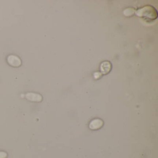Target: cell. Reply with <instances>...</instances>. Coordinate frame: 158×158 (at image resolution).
I'll list each match as a JSON object with an SVG mask.
<instances>
[{
  "mask_svg": "<svg viewBox=\"0 0 158 158\" xmlns=\"http://www.w3.org/2000/svg\"><path fill=\"white\" fill-rule=\"evenodd\" d=\"M135 13L139 17L148 21H154L158 15L157 10L151 5H147L139 9Z\"/></svg>",
  "mask_w": 158,
  "mask_h": 158,
  "instance_id": "obj_1",
  "label": "cell"
},
{
  "mask_svg": "<svg viewBox=\"0 0 158 158\" xmlns=\"http://www.w3.org/2000/svg\"><path fill=\"white\" fill-rule=\"evenodd\" d=\"M111 63L110 61H105L102 62L100 65V70L102 75H107L112 70Z\"/></svg>",
  "mask_w": 158,
  "mask_h": 158,
  "instance_id": "obj_2",
  "label": "cell"
},
{
  "mask_svg": "<svg viewBox=\"0 0 158 158\" xmlns=\"http://www.w3.org/2000/svg\"><path fill=\"white\" fill-rule=\"evenodd\" d=\"M103 122L100 119H95L89 123V127L91 130H98L103 126Z\"/></svg>",
  "mask_w": 158,
  "mask_h": 158,
  "instance_id": "obj_3",
  "label": "cell"
},
{
  "mask_svg": "<svg viewBox=\"0 0 158 158\" xmlns=\"http://www.w3.org/2000/svg\"><path fill=\"white\" fill-rule=\"evenodd\" d=\"M8 63L12 66L18 67L21 64L20 58L15 55H10L8 58Z\"/></svg>",
  "mask_w": 158,
  "mask_h": 158,
  "instance_id": "obj_4",
  "label": "cell"
},
{
  "mask_svg": "<svg viewBox=\"0 0 158 158\" xmlns=\"http://www.w3.org/2000/svg\"><path fill=\"white\" fill-rule=\"evenodd\" d=\"M26 98L30 101L36 102H40L42 99V97L41 95L35 93H27L26 95Z\"/></svg>",
  "mask_w": 158,
  "mask_h": 158,
  "instance_id": "obj_5",
  "label": "cell"
},
{
  "mask_svg": "<svg viewBox=\"0 0 158 158\" xmlns=\"http://www.w3.org/2000/svg\"><path fill=\"white\" fill-rule=\"evenodd\" d=\"M102 76V74L99 72H96L94 74V78L96 79H99Z\"/></svg>",
  "mask_w": 158,
  "mask_h": 158,
  "instance_id": "obj_6",
  "label": "cell"
},
{
  "mask_svg": "<svg viewBox=\"0 0 158 158\" xmlns=\"http://www.w3.org/2000/svg\"><path fill=\"white\" fill-rule=\"evenodd\" d=\"M8 156V154L5 152L0 151V158H6Z\"/></svg>",
  "mask_w": 158,
  "mask_h": 158,
  "instance_id": "obj_7",
  "label": "cell"
}]
</instances>
